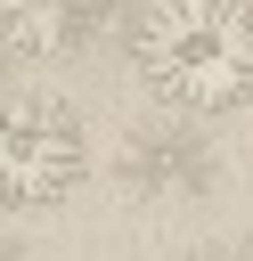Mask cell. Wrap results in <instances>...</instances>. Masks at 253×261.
Instances as JSON below:
<instances>
[{"instance_id": "1", "label": "cell", "mask_w": 253, "mask_h": 261, "mask_svg": "<svg viewBox=\"0 0 253 261\" xmlns=\"http://www.w3.org/2000/svg\"><path fill=\"white\" fill-rule=\"evenodd\" d=\"M139 82L180 114H229L253 98V8L245 0H147L131 16Z\"/></svg>"}, {"instance_id": "2", "label": "cell", "mask_w": 253, "mask_h": 261, "mask_svg": "<svg viewBox=\"0 0 253 261\" xmlns=\"http://www.w3.org/2000/svg\"><path fill=\"white\" fill-rule=\"evenodd\" d=\"M82 171H90L82 114L57 90H33V82L16 90L8 82V106H0V188H8V212H33V204L73 196Z\"/></svg>"}, {"instance_id": "3", "label": "cell", "mask_w": 253, "mask_h": 261, "mask_svg": "<svg viewBox=\"0 0 253 261\" xmlns=\"http://www.w3.org/2000/svg\"><path fill=\"white\" fill-rule=\"evenodd\" d=\"M114 179H122L131 196H204V188L220 179V155H212V139L171 106L163 122H139V130L122 139Z\"/></svg>"}, {"instance_id": "4", "label": "cell", "mask_w": 253, "mask_h": 261, "mask_svg": "<svg viewBox=\"0 0 253 261\" xmlns=\"http://www.w3.org/2000/svg\"><path fill=\"white\" fill-rule=\"evenodd\" d=\"M114 0H0V33H8V57L24 65H49V57H73L106 33Z\"/></svg>"}, {"instance_id": "5", "label": "cell", "mask_w": 253, "mask_h": 261, "mask_svg": "<svg viewBox=\"0 0 253 261\" xmlns=\"http://www.w3.org/2000/svg\"><path fill=\"white\" fill-rule=\"evenodd\" d=\"M188 261H229V253H188Z\"/></svg>"}, {"instance_id": "6", "label": "cell", "mask_w": 253, "mask_h": 261, "mask_svg": "<svg viewBox=\"0 0 253 261\" xmlns=\"http://www.w3.org/2000/svg\"><path fill=\"white\" fill-rule=\"evenodd\" d=\"M245 261H253V237H245Z\"/></svg>"}]
</instances>
